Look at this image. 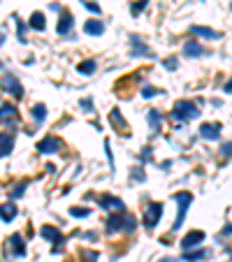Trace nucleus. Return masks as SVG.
I'll list each match as a JSON object with an SVG mask.
<instances>
[{"mask_svg": "<svg viewBox=\"0 0 232 262\" xmlns=\"http://www.w3.org/2000/svg\"><path fill=\"white\" fill-rule=\"evenodd\" d=\"M0 121H12V123H17V109L12 105H2L0 107Z\"/></svg>", "mask_w": 232, "mask_h": 262, "instance_id": "20", "label": "nucleus"}, {"mask_svg": "<svg viewBox=\"0 0 232 262\" xmlns=\"http://www.w3.org/2000/svg\"><path fill=\"white\" fill-rule=\"evenodd\" d=\"M200 135L204 139H218V135H221V123H202Z\"/></svg>", "mask_w": 232, "mask_h": 262, "instance_id": "11", "label": "nucleus"}, {"mask_svg": "<svg viewBox=\"0 0 232 262\" xmlns=\"http://www.w3.org/2000/svg\"><path fill=\"white\" fill-rule=\"evenodd\" d=\"M165 67H167V70H174V67H177V61H172V58L165 61Z\"/></svg>", "mask_w": 232, "mask_h": 262, "instance_id": "33", "label": "nucleus"}, {"mask_svg": "<svg viewBox=\"0 0 232 262\" xmlns=\"http://www.w3.org/2000/svg\"><path fill=\"white\" fill-rule=\"evenodd\" d=\"M133 179H135V181H144V172H133Z\"/></svg>", "mask_w": 232, "mask_h": 262, "instance_id": "34", "label": "nucleus"}, {"mask_svg": "<svg viewBox=\"0 0 232 262\" xmlns=\"http://www.w3.org/2000/svg\"><path fill=\"white\" fill-rule=\"evenodd\" d=\"M230 262H232V251H230Z\"/></svg>", "mask_w": 232, "mask_h": 262, "instance_id": "39", "label": "nucleus"}, {"mask_svg": "<svg viewBox=\"0 0 232 262\" xmlns=\"http://www.w3.org/2000/svg\"><path fill=\"white\" fill-rule=\"evenodd\" d=\"M142 95H144V98H153V95H158V91H156V88H151V86H147V88L142 91Z\"/></svg>", "mask_w": 232, "mask_h": 262, "instance_id": "32", "label": "nucleus"}, {"mask_svg": "<svg viewBox=\"0 0 232 262\" xmlns=\"http://www.w3.org/2000/svg\"><path fill=\"white\" fill-rule=\"evenodd\" d=\"M70 213H72L74 218H86L91 211H88V209H70Z\"/></svg>", "mask_w": 232, "mask_h": 262, "instance_id": "29", "label": "nucleus"}, {"mask_svg": "<svg viewBox=\"0 0 232 262\" xmlns=\"http://www.w3.org/2000/svg\"><path fill=\"white\" fill-rule=\"evenodd\" d=\"M100 204H102V209H107V211H116V213H121V211L126 209L123 199L112 197V195H102V197H100Z\"/></svg>", "mask_w": 232, "mask_h": 262, "instance_id": "9", "label": "nucleus"}, {"mask_svg": "<svg viewBox=\"0 0 232 262\" xmlns=\"http://www.w3.org/2000/svg\"><path fill=\"white\" fill-rule=\"evenodd\" d=\"M82 260L84 262H98V251H82Z\"/></svg>", "mask_w": 232, "mask_h": 262, "instance_id": "26", "label": "nucleus"}, {"mask_svg": "<svg viewBox=\"0 0 232 262\" xmlns=\"http://www.w3.org/2000/svg\"><path fill=\"white\" fill-rule=\"evenodd\" d=\"M202 53H204V47H202L200 42H195V40L183 47V56H186V58H198V56H202Z\"/></svg>", "mask_w": 232, "mask_h": 262, "instance_id": "14", "label": "nucleus"}, {"mask_svg": "<svg viewBox=\"0 0 232 262\" xmlns=\"http://www.w3.org/2000/svg\"><path fill=\"white\" fill-rule=\"evenodd\" d=\"M23 190H26V181H23V183H19L17 188L12 190V197H21V195H23Z\"/></svg>", "mask_w": 232, "mask_h": 262, "instance_id": "30", "label": "nucleus"}, {"mask_svg": "<svg viewBox=\"0 0 232 262\" xmlns=\"http://www.w3.org/2000/svg\"><path fill=\"white\" fill-rule=\"evenodd\" d=\"M14 147V135L12 132H0V156H7Z\"/></svg>", "mask_w": 232, "mask_h": 262, "instance_id": "13", "label": "nucleus"}, {"mask_svg": "<svg viewBox=\"0 0 232 262\" xmlns=\"http://www.w3.org/2000/svg\"><path fill=\"white\" fill-rule=\"evenodd\" d=\"M95 67H98V65H95V61H84V63L77 65V70H79L82 74H91V72H95Z\"/></svg>", "mask_w": 232, "mask_h": 262, "instance_id": "24", "label": "nucleus"}, {"mask_svg": "<svg viewBox=\"0 0 232 262\" xmlns=\"http://www.w3.org/2000/svg\"><path fill=\"white\" fill-rule=\"evenodd\" d=\"M158 262H179L177 258H163V260H158Z\"/></svg>", "mask_w": 232, "mask_h": 262, "instance_id": "37", "label": "nucleus"}, {"mask_svg": "<svg viewBox=\"0 0 232 262\" xmlns=\"http://www.w3.org/2000/svg\"><path fill=\"white\" fill-rule=\"evenodd\" d=\"M61 147H63V142H61L58 137L47 135L42 142L37 144V151H40L42 156H49V153H58V151H61Z\"/></svg>", "mask_w": 232, "mask_h": 262, "instance_id": "6", "label": "nucleus"}, {"mask_svg": "<svg viewBox=\"0 0 232 262\" xmlns=\"http://www.w3.org/2000/svg\"><path fill=\"white\" fill-rule=\"evenodd\" d=\"M130 44H133V56H147L149 53V47L144 42H142V37H137V35H133L130 37Z\"/></svg>", "mask_w": 232, "mask_h": 262, "instance_id": "16", "label": "nucleus"}, {"mask_svg": "<svg viewBox=\"0 0 232 262\" xmlns=\"http://www.w3.org/2000/svg\"><path fill=\"white\" fill-rule=\"evenodd\" d=\"M223 234H232V225H228V228L223 230Z\"/></svg>", "mask_w": 232, "mask_h": 262, "instance_id": "38", "label": "nucleus"}, {"mask_svg": "<svg viewBox=\"0 0 232 262\" xmlns=\"http://www.w3.org/2000/svg\"><path fill=\"white\" fill-rule=\"evenodd\" d=\"M221 153H223L225 158H230V156H232V142H228V144H223V147H221Z\"/></svg>", "mask_w": 232, "mask_h": 262, "instance_id": "31", "label": "nucleus"}, {"mask_svg": "<svg viewBox=\"0 0 232 262\" xmlns=\"http://www.w3.org/2000/svg\"><path fill=\"white\" fill-rule=\"evenodd\" d=\"M84 7L88 12H93V14H100V5H95V2H91V0H84Z\"/></svg>", "mask_w": 232, "mask_h": 262, "instance_id": "27", "label": "nucleus"}, {"mask_svg": "<svg viewBox=\"0 0 232 262\" xmlns=\"http://www.w3.org/2000/svg\"><path fill=\"white\" fill-rule=\"evenodd\" d=\"M151 158V148H144V156H142V160H149Z\"/></svg>", "mask_w": 232, "mask_h": 262, "instance_id": "36", "label": "nucleus"}, {"mask_svg": "<svg viewBox=\"0 0 232 262\" xmlns=\"http://www.w3.org/2000/svg\"><path fill=\"white\" fill-rule=\"evenodd\" d=\"M33 118H35L37 123H42L44 118H47V105H42V102H37V105L33 107Z\"/></svg>", "mask_w": 232, "mask_h": 262, "instance_id": "22", "label": "nucleus"}, {"mask_svg": "<svg viewBox=\"0 0 232 262\" xmlns=\"http://www.w3.org/2000/svg\"><path fill=\"white\" fill-rule=\"evenodd\" d=\"M31 26L35 28V31H44V14L42 12H35L31 16Z\"/></svg>", "mask_w": 232, "mask_h": 262, "instance_id": "23", "label": "nucleus"}, {"mask_svg": "<svg viewBox=\"0 0 232 262\" xmlns=\"http://www.w3.org/2000/svg\"><path fill=\"white\" fill-rule=\"evenodd\" d=\"M202 241H204V232L202 230H193L188 232L183 239H181V248H183V253L186 251H193V248H198Z\"/></svg>", "mask_w": 232, "mask_h": 262, "instance_id": "8", "label": "nucleus"}, {"mask_svg": "<svg viewBox=\"0 0 232 262\" xmlns=\"http://www.w3.org/2000/svg\"><path fill=\"white\" fill-rule=\"evenodd\" d=\"M42 237L53 244V253L61 251V244H63V232L58 230V228H53V225H44V228H42Z\"/></svg>", "mask_w": 232, "mask_h": 262, "instance_id": "7", "label": "nucleus"}, {"mask_svg": "<svg viewBox=\"0 0 232 262\" xmlns=\"http://www.w3.org/2000/svg\"><path fill=\"white\" fill-rule=\"evenodd\" d=\"M223 91H225V93H232V79H230V82H228L225 86H223Z\"/></svg>", "mask_w": 232, "mask_h": 262, "instance_id": "35", "label": "nucleus"}, {"mask_svg": "<svg viewBox=\"0 0 232 262\" xmlns=\"http://www.w3.org/2000/svg\"><path fill=\"white\" fill-rule=\"evenodd\" d=\"M200 116V109L195 102H190V100H179L174 109H172V118L174 121H193V118H198Z\"/></svg>", "mask_w": 232, "mask_h": 262, "instance_id": "2", "label": "nucleus"}, {"mask_svg": "<svg viewBox=\"0 0 232 262\" xmlns=\"http://www.w3.org/2000/svg\"><path fill=\"white\" fill-rule=\"evenodd\" d=\"M7 244L12 246V253L17 255V258H23L26 255V244H23V237L17 232V234H12L10 239H7Z\"/></svg>", "mask_w": 232, "mask_h": 262, "instance_id": "10", "label": "nucleus"}, {"mask_svg": "<svg viewBox=\"0 0 232 262\" xmlns=\"http://www.w3.org/2000/svg\"><path fill=\"white\" fill-rule=\"evenodd\" d=\"M190 33H195L200 37H209V40H218L221 37V33L211 31V28H204V26H190Z\"/></svg>", "mask_w": 232, "mask_h": 262, "instance_id": "18", "label": "nucleus"}, {"mask_svg": "<svg viewBox=\"0 0 232 262\" xmlns=\"http://www.w3.org/2000/svg\"><path fill=\"white\" fill-rule=\"evenodd\" d=\"M58 35H70V31H72V14L70 12H63L61 14V21H58Z\"/></svg>", "mask_w": 232, "mask_h": 262, "instance_id": "12", "label": "nucleus"}, {"mask_svg": "<svg viewBox=\"0 0 232 262\" xmlns=\"http://www.w3.org/2000/svg\"><path fill=\"white\" fill-rule=\"evenodd\" d=\"M147 2H149V0H137V2H133V5H130V12H133V14L137 16L139 12H144V7H147Z\"/></svg>", "mask_w": 232, "mask_h": 262, "instance_id": "25", "label": "nucleus"}, {"mask_svg": "<svg viewBox=\"0 0 232 262\" xmlns=\"http://www.w3.org/2000/svg\"><path fill=\"white\" fill-rule=\"evenodd\" d=\"M160 218H163V204H160V202H151V204L147 207V211H144L142 223H144V228L153 230V228L160 223Z\"/></svg>", "mask_w": 232, "mask_h": 262, "instance_id": "4", "label": "nucleus"}, {"mask_svg": "<svg viewBox=\"0 0 232 262\" xmlns=\"http://www.w3.org/2000/svg\"><path fill=\"white\" fill-rule=\"evenodd\" d=\"M174 202H177V207H179V216L174 218V225H172V232H177L183 225V218H186V213H188V207L190 202H193V195L190 193H174Z\"/></svg>", "mask_w": 232, "mask_h": 262, "instance_id": "3", "label": "nucleus"}, {"mask_svg": "<svg viewBox=\"0 0 232 262\" xmlns=\"http://www.w3.org/2000/svg\"><path fill=\"white\" fill-rule=\"evenodd\" d=\"M137 228V223L133 216H126L123 211L121 213H112L109 218H107V232L109 234H114V232H133Z\"/></svg>", "mask_w": 232, "mask_h": 262, "instance_id": "1", "label": "nucleus"}, {"mask_svg": "<svg viewBox=\"0 0 232 262\" xmlns=\"http://www.w3.org/2000/svg\"><path fill=\"white\" fill-rule=\"evenodd\" d=\"M84 33L86 35H102V33H105V23L102 21H86Z\"/></svg>", "mask_w": 232, "mask_h": 262, "instance_id": "19", "label": "nucleus"}, {"mask_svg": "<svg viewBox=\"0 0 232 262\" xmlns=\"http://www.w3.org/2000/svg\"><path fill=\"white\" fill-rule=\"evenodd\" d=\"M207 258H211V251H207V248H202V251H186V253H183V260H186V262H200V260H207Z\"/></svg>", "mask_w": 232, "mask_h": 262, "instance_id": "15", "label": "nucleus"}, {"mask_svg": "<svg viewBox=\"0 0 232 262\" xmlns=\"http://www.w3.org/2000/svg\"><path fill=\"white\" fill-rule=\"evenodd\" d=\"M112 123H114L116 128H126V123H123V118H118V112H112Z\"/></svg>", "mask_w": 232, "mask_h": 262, "instance_id": "28", "label": "nucleus"}, {"mask_svg": "<svg viewBox=\"0 0 232 262\" xmlns=\"http://www.w3.org/2000/svg\"><path fill=\"white\" fill-rule=\"evenodd\" d=\"M0 88L7 91V93H12L14 98H23V86L14 74H5V77L0 79Z\"/></svg>", "mask_w": 232, "mask_h": 262, "instance_id": "5", "label": "nucleus"}, {"mask_svg": "<svg viewBox=\"0 0 232 262\" xmlns=\"http://www.w3.org/2000/svg\"><path fill=\"white\" fill-rule=\"evenodd\" d=\"M0 67H2V63H0Z\"/></svg>", "mask_w": 232, "mask_h": 262, "instance_id": "40", "label": "nucleus"}, {"mask_svg": "<svg viewBox=\"0 0 232 262\" xmlns=\"http://www.w3.org/2000/svg\"><path fill=\"white\" fill-rule=\"evenodd\" d=\"M0 218L5 220V223L14 220V218H17V207H14L12 202H5V204H0Z\"/></svg>", "mask_w": 232, "mask_h": 262, "instance_id": "17", "label": "nucleus"}, {"mask_svg": "<svg viewBox=\"0 0 232 262\" xmlns=\"http://www.w3.org/2000/svg\"><path fill=\"white\" fill-rule=\"evenodd\" d=\"M147 116H149V126H151V135H158V130H160V114L156 112V109H151Z\"/></svg>", "mask_w": 232, "mask_h": 262, "instance_id": "21", "label": "nucleus"}]
</instances>
